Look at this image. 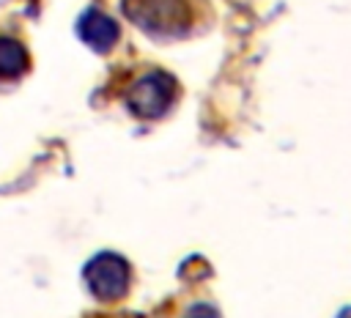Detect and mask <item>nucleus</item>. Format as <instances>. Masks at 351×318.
Returning <instances> with one entry per match:
<instances>
[{
  "label": "nucleus",
  "instance_id": "obj_1",
  "mask_svg": "<svg viewBox=\"0 0 351 318\" xmlns=\"http://www.w3.org/2000/svg\"><path fill=\"white\" fill-rule=\"evenodd\" d=\"M123 14L154 36H178L192 25L189 0H123Z\"/></svg>",
  "mask_w": 351,
  "mask_h": 318
},
{
  "label": "nucleus",
  "instance_id": "obj_2",
  "mask_svg": "<svg viewBox=\"0 0 351 318\" xmlns=\"http://www.w3.org/2000/svg\"><path fill=\"white\" fill-rule=\"evenodd\" d=\"M176 90H178L176 80L167 71L154 69L134 80V85L126 93V107L137 118H162L173 107Z\"/></svg>",
  "mask_w": 351,
  "mask_h": 318
},
{
  "label": "nucleus",
  "instance_id": "obj_3",
  "mask_svg": "<svg viewBox=\"0 0 351 318\" xmlns=\"http://www.w3.org/2000/svg\"><path fill=\"white\" fill-rule=\"evenodd\" d=\"M82 280L99 302H115L126 296L132 282V269L126 258H121L118 252H99L85 263Z\"/></svg>",
  "mask_w": 351,
  "mask_h": 318
},
{
  "label": "nucleus",
  "instance_id": "obj_4",
  "mask_svg": "<svg viewBox=\"0 0 351 318\" xmlns=\"http://www.w3.org/2000/svg\"><path fill=\"white\" fill-rule=\"evenodd\" d=\"M77 36H80L90 49L107 52V49L115 47V41H118V36H121V27H118V22H115L110 14H104V11H99V8H88V11H82V16L77 19Z\"/></svg>",
  "mask_w": 351,
  "mask_h": 318
},
{
  "label": "nucleus",
  "instance_id": "obj_5",
  "mask_svg": "<svg viewBox=\"0 0 351 318\" xmlns=\"http://www.w3.org/2000/svg\"><path fill=\"white\" fill-rule=\"evenodd\" d=\"M30 69L25 44L14 36H0V80H16Z\"/></svg>",
  "mask_w": 351,
  "mask_h": 318
},
{
  "label": "nucleus",
  "instance_id": "obj_6",
  "mask_svg": "<svg viewBox=\"0 0 351 318\" xmlns=\"http://www.w3.org/2000/svg\"><path fill=\"white\" fill-rule=\"evenodd\" d=\"M184 318H219V310L211 307V304H206V302H197V304H192L184 313Z\"/></svg>",
  "mask_w": 351,
  "mask_h": 318
},
{
  "label": "nucleus",
  "instance_id": "obj_7",
  "mask_svg": "<svg viewBox=\"0 0 351 318\" xmlns=\"http://www.w3.org/2000/svg\"><path fill=\"white\" fill-rule=\"evenodd\" d=\"M337 318H351V307H348V310H343V313H340Z\"/></svg>",
  "mask_w": 351,
  "mask_h": 318
}]
</instances>
